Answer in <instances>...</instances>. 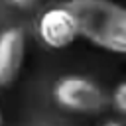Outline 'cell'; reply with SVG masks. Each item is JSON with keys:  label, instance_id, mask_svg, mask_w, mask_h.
Wrapping results in <instances>:
<instances>
[{"label": "cell", "instance_id": "1", "mask_svg": "<svg viewBox=\"0 0 126 126\" xmlns=\"http://www.w3.org/2000/svg\"><path fill=\"white\" fill-rule=\"evenodd\" d=\"M79 37L108 53L126 55V6L114 0H69Z\"/></svg>", "mask_w": 126, "mask_h": 126}, {"label": "cell", "instance_id": "2", "mask_svg": "<svg viewBox=\"0 0 126 126\" xmlns=\"http://www.w3.org/2000/svg\"><path fill=\"white\" fill-rule=\"evenodd\" d=\"M55 102L77 114H96L106 104L104 91L91 79L81 75H65L53 87Z\"/></svg>", "mask_w": 126, "mask_h": 126}, {"label": "cell", "instance_id": "3", "mask_svg": "<svg viewBox=\"0 0 126 126\" xmlns=\"http://www.w3.org/2000/svg\"><path fill=\"white\" fill-rule=\"evenodd\" d=\"M37 35L51 49H65L79 37V28L73 12L67 6H53L37 20Z\"/></svg>", "mask_w": 126, "mask_h": 126}, {"label": "cell", "instance_id": "4", "mask_svg": "<svg viewBox=\"0 0 126 126\" xmlns=\"http://www.w3.org/2000/svg\"><path fill=\"white\" fill-rule=\"evenodd\" d=\"M26 35L22 28H8L0 32V87H10L24 65Z\"/></svg>", "mask_w": 126, "mask_h": 126}, {"label": "cell", "instance_id": "5", "mask_svg": "<svg viewBox=\"0 0 126 126\" xmlns=\"http://www.w3.org/2000/svg\"><path fill=\"white\" fill-rule=\"evenodd\" d=\"M110 98H112V106L118 112L126 114V81H122L120 85H116V89L112 91Z\"/></svg>", "mask_w": 126, "mask_h": 126}, {"label": "cell", "instance_id": "6", "mask_svg": "<svg viewBox=\"0 0 126 126\" xmlns=\"http://www.w3.org/2000/svg\"><path fill=\"white\" fill-rule=\"evenodd\" d=\"M10 4H14V6H18V8H30V6H33L37 0H8Z\"/></svg>", "mask_w": 126, "mask_h": 126}, {"label": "cell", "instance_id": "7", "mask_svg": "<svg viewBox=\"0 0 126 126\" xmlns=\"http://www.w3.org/2000/svg\"><path fill=\"white\" fill-rule=\"evenodd\" d=\"M102 126H126V124H122V122H116V120H108V122H104Z\"/></svg>", "mask_w": 126, "mask_h": 126}, {"label": "cell", "instance_id": "8", "mask_svg": "<svg viewBox=\"0 0 126 126\" xmlns=\"http://www.w3.org/2000/svg\"><path fill=\"white\" fill-rule=\"evenodd\" d=\"M0 126H2V108H0Z\"/></svg>", "mask_w": 126, "mask_h": 126}]
</instances>
